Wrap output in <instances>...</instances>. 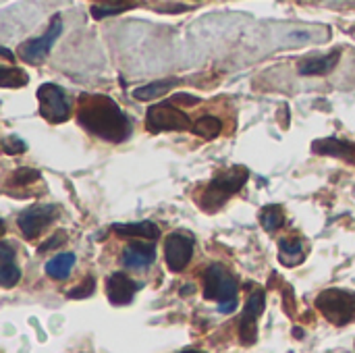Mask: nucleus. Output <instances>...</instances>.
<instances>
[{
	"label": "nucleus",
	"mask_w": 355,
	"mask_h": 353,
	"mask_svg": "<svg viewBox=\"0 0 355 353\" xmlns=\"http://www.w3.org/2000/svg\"><path fill=\"white\" fill-rule=\"evenodd\" d=\"M62 241H67V233H64V231H58V233H54L46 243H42V246L37 248V254H46L48 250H56Z\"/></svg>",
	"instance_id": "obj_27"
},
{
	"label": "nucleus",
	"mask_w": 355,
	"mask_h": 353,
	"mask_svg": "<svg viewBox=\"0 0 355 353\" xmlns=\"http://www.w3.org/2000/svg\"><path fill=\"white\" fill-rule=\"evenodd\" d=\"M191 256H193V237L189 233L175 231L166 237L164 262H166L168 270H173V273L185 270L187 264L191 262Z\"/></svg>",
	"instance_id": "obj_7"
},
{
	"label": "nucleus",
	"mask_w": 355,
	"mask_h": 353,
	"mask_svg": "<svg viewBox=\"0 0 355 353\" xmlns=\"http://www.w3.org/2000/svg\"><path fill=\"white\" fill-rule=\"evenodd\" d=\"M175 85H179V79L154 81V83H148V85H144V87L133 89V98H137V100H141V102H148V100H154V98H160V96L168 94Z\"/></svg>",
	"instance_id": "obj_16"
},
{
	"label": "nucleus",
	"mask_w": 355,
	"mask_h": 353,
	"mask_svg": "<svg viewBox=\"0 0 355 353\" xmlns=\"http://www.w3.org/2000/svg\"><path fill=\"white\" fill-rule=\"evenodd\" d=\"M141 285L135 283L133 279H129L127 275L123 273H112L108 279H106V295H108V302L112 306H127L133 302V295L135 291L139 289Z\"/></svg>",
	"instance_id": "obj_11"
},
{
	"label": "nucleus",
	"mask_w": 355,
	"mask_h": 353,
	"mask_svg": "<svg viewBox=\"0 0 355 353\" xmlns=\"http://www.w3.org/2000/svg\"><path fill=\"white\" fill-rule=\"evenodd\" d=\"M248 171L243 166H233L220 175H216L210 185L206 187L204 191V198H202V206L206 210H216L220 208L231 196H235L248 181Z\"/></svg>",
	"instance_id": "obj_3"
},
{
	"label": "nucleus",
	"mask_w": 355,
	"mask_h": 353,
	"mask_svg": "<svg viewBox=\"0 0 355 353\" xmlns=\"http://www.w3.org/2000/svg\"><path fill=\"white\" fill-rule=\"evenodd\" d=\"M316 152L320 154H333L337 158H345L352 154V146L349 144H343V141H337V139H327V141H318L314 146Z\"/></svg>",
	"instance_id": "obj_23"
},
{
	"label": "nucleus",
	"mask_w": 355,
	"mask_h": 353,
	"mask_svg": "<svg viewBox=\"0 0 355 353\" xmlns=\"http://www.w3.org/2000/svg\"><path fill=\"white\" fill-rule=\"evenodd\" d=\"M2 150H4V154L15 156V154H23V152L27 150V144H25L23 139L15 137V135H8V137H4V141H2Z\"/></svg>",
	"instance_id": "obj_26"
},
{
	"label": "nucleus",
	"mask_w": 355,
	"mask_h": 353,
	"mask_svg": "<svg viewBox=\"0 0 355 353\" xmlns=\"http://www.w3.org/2000/svg\"><path fill=\"white\" fill-rule=\"evenodd\" d=\"M135 8L133 2H102V4H94L92 6V17L94 19H104V17H110V15H119V12H125V10H131Z\"/></svg>",
	"instance_id": "obj_21"
},
{
	"label": "nucleus",
	"mask_w": 355,
	"mask_h": 353,
	"mask_svg": "<svg viewBox=\"0 0 355 353\" xmlns=\"http://www.w3.org/2000/svg\"><path fill=\"white\" fill-rule=\"evenodd\" d=\"M302 248L304 243L300 239H281V262H285L287 266H295L297 262H302Z\"/></svg>",
	"instance_id": "obj_19"
},
{
	"label": "nucleus",
	"mask_w": 355,
	"mask_h": 353,
	"mask_svg": "<svg viewBox=\"0 0 355 353\" xmlns=\"http://www.w3.org/2000/svg\"><path fill=\"white\" fill-rule=\"evenodd\" d=\"M173 100H175V102H183V104H198V102H200V98H196V96H187V94H177Z\"/></svg>",
	"instance_id": "obj_28"
},
{
	"label": "nucleus",
	"mask_w": 355,
	"mask_h": 353,
	"mask_svg": "<svg viewBox=\"0 0 355 353\" xmlns=\"http://www.w3.org/2000/svg\"><path fill=\"white\" fill-rule=\"evenodd\" d=\"M77 121L85 131L110 144H121L131 133L129 119L125 117L121 106L104 94L81 96Z\"/></svg>",
	"instance_id": "obj_1"
},
{
	"label": "nucleus",
	"mask_w": 355,
	"mask_h": 353,
	"mask_svg": "<svg viewBox=\"0 0 355 353\" xmlns=\"http://www.w3.org/2000/svg\"><path fill=\"white\" fill-rule=\"evenodd\" d=\"M264 293L262 291H254L248 298L245 310L241 314V322H239V339L243 345H254L258 339V318L264 312Z\"/></svg>",
	"instance_id": "obj_10"
},
{
	"label": "nucleus",
	"mask_w": 355,
	"mask_h": 353,
	"mask_svg": "<svg viewBox=\"0 0 355 353\" xmlns=\"http://www.w3.org/2000/svg\"><path fill=\"white\" fill-rule=\"evenodd\" d=\"M73 266H75V254H71V252L58 254V256H54L52 260H48V264H46V275H48L50 279L60 281V279H67V277L71 275Z\"/></svg>",
	"instance_id": "obj_17"
},
{
	"label": "nucleus",
	"mask_w": 355,
	"mask_h": 353,
	"mask_svg": "<svg viewBox=\"0 0 355 353\" xmlns=\"http://www.w3.org/2000/svg\"><path fill=\"white\" fill-rule=\"evenodd\" d=\"M341 58V52L335 50L327 56H316V58H306L302 64H300V73L302 75H329L337 62Z\"/></svg>",
	"instance_id": "obj_14"
},
{
	"label": "nucleus",
	"mask_w": 355,
	"mask_h": 353,
	"mask_svg": "<svg viewBox=\"0 0 355 353\" xmlns=\"http://www.w3.org/2000/svg\"><path fill=\"white\" fill-rule=\"evenodd\" d=\"M112 229L121 237H141V239H148V241H156L160 237V229L150 221L131 223V225H114Z\"/></svg>",
	"instance_id": "obj_15"
},
{
	"label": "nucleus",
	"mask_w": 355,
	"mask_h": 353,
	"mask_svg": "<svg viewBox=\"0 0 355 353\" xmlns=\"http://www.w3.org/2000/svg\"><path fill=\"white\" fill-rule=\"evenodd\" d=\"M58 216V206H33V208H27L19 214L17 218V225L23 233L25 239L33 241L42 235V231Z\"/></svg>",
	"instance_id": "obj_9"
},
{
	"label": "nucleus",
	"mask_w": 355,
	"mask_h": 353,
	"mask_svg": "<svg viewBox=\"0 0 355 353\" xmlns=\"http://www.w3.org/2000/svg\"><path fill=\"white\" fill-rule=\"evenodd\" d=\"M0 52H2V56H6V58H8V60H12V54H10V52H8V50H6V48H2V50H0Z\"/></svg>",
	"instance_id": "obj_29"
},
{
	"label": "nucleus",
	"mask_w": 355,
	"mask_h": 353,
	"mask_svg": "<svg viewBox=\"0 0 355 353\" xmlns=\"http://www.w3.org/2000/svg\"><path fill=\"white\" fill-rule=\"evenodd\" d=\"M154 256V243H129L121 254V262L131 270H146L148 266H152Z\"/></svg>",
	"instance_id": "obj_12"
},
{
	"label": "nucleus",
	"mask_w": 355,
	"mask_h": 353,
	"mask_svg": "<svg viewBox=\"0 0 355 353\" xmlns=\"http://www.w3.org/2000/svg\"><path fill=\"white\" fill-rule=\"evenodd\" d=\"M37 104H40V114L52 125L64 123L71 117L67 96L54 83H42L37 87Z\"/></svg>",
	"instance_id": "obj_5"
},
{
	"label": "nucleus",
	"mask_w": 355,
	"mask_h": 353,
	"mask_svg": "<svg viewBox=\"0 0 355 353\" xmlns=\"http://www.w3.org/2000/svg\"><path fill=\"white\" fill-rule=\"evenodd\" d=\"M0 250H2V262H0V285H2L4 289H10V287H15V285L19 283V279H21V270H19V266L15 264V252H12V248H10L6 241H2V243H0Z\"/></svg>",
	"instance_id": "obj_13"
},
{
	"label": "nucleus",
	"mask_w": 355,
	"mask_h": 353,
	"mask_svg": "<svg viewBox=\"0 0 355 353\" xmlns=\"http://www.w3.org/2000/svg\"><path fill=\"white\" fill-rule=\"evenodd\" d=\"M316 308L329 322L345 327L355 320V293L341 289H327L316 298Z\"/></svg>",
	"instance_id": "obj_4"
},
{
	"label": "nucleus",
	"mask_w": 355,
	"mask_h": 353,
	"mask_svg": "<svg viewBox=\"0 0 355 353\" xmlns=\"http://www.w3.org/2000/svg\"><path fill=\"white\" fill-rule=\"evenodd\" d=\"M27 81H29V77L21 69H15V67L0 69V85L2 87H23V85H27Z\"/></svg>",
	"instance_id": "obj_20"
},
{
	"label": "nucleus",
	"mask_w": 355,
	"mask_h": 353,
	"mask_svg": "<svg viewBox=\"0 0 355 353\" xmlns=\"http://www.w3.org/2000/svg\"><path fill=\"white\" fill-rule=\"evenodd\" d=\"M260 223H262V227H264L268 233L277 231V229L285 223L283 208H281V206H268V208H264L262 214H260Z\"/></svg>",
	"instance_id": "obj_22"
},
{
	"label": "nucleus",
	"mask_w": 355,
	"mask_h": 353,
	"mask_svg": "<svg viewBox=\"0 0 355 353\" xmlns=\"http://www.w3.org/2000/svg\"><path fill=\"white\" fill-rule=\"evenodd\" d=\"M94 291H96V279H94V277H87L79 287L69 289L64 295H67L69 300H85V298H89Z\"/></svg>",
	"instance_id": "obj_25"
},
{
	"label": "nucleus",
	"mask_w": 355,
	"mask_h": 353,
	"mask_svg": "<svg viewBox=\"0 0 355 353\" xmlns=\"http://www.w3.org/2000/svg\"><path fill=\"white\" fill-rule=\"evenodd\" d=\"M60 33H62V19H60V15H54V19L50 21L46 33L40 35V37L27 40V42L21 46L19 56H21L25 62H40L42 58H46V54L50 52V48L54 46V42L58 40Z\"/></svg>",
	"instance_id": "obj_8"
},
{
	"label": "nucleus",
	"mask_w": 355,
	"mask_h": 353,
	"mask_svg": "<svg viewBox=\"0 0 355 353\" xmlns=\"http://www.w3.org/2000/svg\"><path fill=\"white\" fill-rule=\"evenodd\" d=\"M204 298L218 302L220 314H231L237 308V281L223 264H212L204 273Z\"/></svg>",
	"instance_id": "obj_2"
},
{
	"label": "nucleus",
	"mask_w": 355,
	"mask_h": 353,
	"mask_svg": "<svg viewBox=\"0 0 355 353\" xmlns=\"http://www.w3.org/2000/svg\"><path fill=\"white\" fill-rule=\"evenodd\" d=\"M183 353H204V352H198V350H187V352Z\"/></svg>",
	"instance_id": "obj_30"
},
{
	"label": "nucleus",
	"mask_w": 355,
	"mask_h": 353,
	"mask_svg": "<svg viewBox=\"0 0 355 353\" xmlns=\"http://www.w3.org/2000/svg\"><path fill=\"white\" fill-rule=\"evenodd\" d=\"M220 131H223V123H220V119H216L212 114L200 117L193 125V133L204 139H214L216 135H220Z\"/></svg>",
	"instance_id": "obj_18"
},
{
	"label": "nucleus",
	"mask_w": 355,
	"mask_h": 353,
	"mask_svg": "<svg viewBox=\"0 0 355 353\" xmlns=\"http://www.w3.org/2000/svg\"><path fill=\"white\" fill-rule=\"evenodd\" d=\"M37 179H40V171L23 166V169H17V171H12V175H10V179H8V185L27 187V185L35 183Z\"/></svg>",
	"instance_id": "obj_24"
},
{
	"label": "nucleus",
	"mask_w": 355,
	"mask_h": 353,
	"mask_svg": "<svg viewBox=\"0 0 355 353\" xmlns=\"http://www.w3.org/2000/svg\"><path fill=\"white\" fill-rule=\"evenodd\" d=\"M146 127L152 133L183 131V129H189L191 127V121H189V117L183 110L175 108L173 104L162 102V104L150 106L148 117H146Z\"/></svg>",
	"instance_id": "obj_6"
}]
</instances>
